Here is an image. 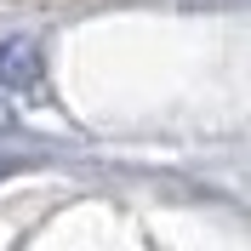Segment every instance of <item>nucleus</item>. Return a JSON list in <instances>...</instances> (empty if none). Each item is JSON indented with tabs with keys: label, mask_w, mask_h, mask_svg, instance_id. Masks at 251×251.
Listing matches in <instances>:
<instances>
[{
	"label": "nucleus",
	"mask_w": 251,
	"mask_h": 251,
	"mask_svg": "<svg viewBox=\"0 0 251 251\" xmlns=\"http://www.w3.org/2000/svg\"><path fill=\"white\" fill-rule=\"evenodd\" d=\"M0 86L6 92L40 86V46L34 40H0Z\"/></svg>",
	"instance_id": "f257e3e1"
},
{
	"label": "nucleus",
	"mask_w": 251,
	"mask_h": 251,
	"mask_svg": "<svg viewBox=\"0 0 251 251\" xmlns=\"http://www.w3.org/2000/svg\"><path fill=\"white\" fill-rule=\"evenodd\" d=\"M0 172H6V160H0Z\"/></svg>",
	"instance_id": "f03ea898"
}]
</instances>
